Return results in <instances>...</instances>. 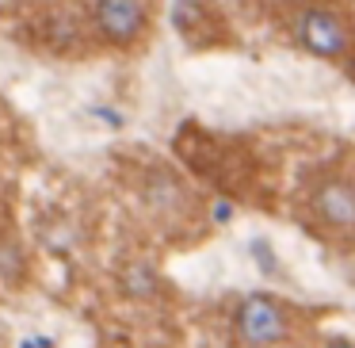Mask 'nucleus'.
Instances as JSON below:
<instances>
[{"label": "nucleus", "mask_w": 355, "mask_h": 348, "mask_svg": "<svg viewBox=\"0 0 355 348\" xmlns=\"http://www.w3.org/2000/svg\"><path fill=\"white\" fill-rule=\"evenodd\" d=\"M172 27H176L180 42L195 54L241 47L237 27L218 0H172Z\"/></svg>", "instance_id": "nucleus-5"}, {"label": "nucleus", "mask_w": 355, "mask_h": 348, "mask_svg": "<svg viewBox=\"0 0 355 348\" xmlns=\"http://www.w3.org/2000/svg\"><path fill=\"white\" fill-rule=\"evenodd\" d=\"M321 348H355V337H324Z\"/></svg>", "instance_id": "nucleus-6"}, {"label": "nucleus", "mask_w": 355, "mask_h": 348, "mask_svg": "<svg viewBox=\"0 0 355 348\" xmlns=\"http://www.w3.org/2000/svg\"><path fill=\"white\" fill-rule=\"evenodd\" d=\"M291 218L332 256L355 260V146L336 142L302 165L291 188Z\"/></svg>", "instance_id": "nucleus-1"}, {"label": "nucleus", "mask_w": 355, "mask_h": 348, "mask_svg": "<svg viewBox=\"0 0 355 348\" xmlns=\"http://www.w3.org/2000/svg\"><path fill=\"white\" fill-rule=\"evenodd\" d=\"M161 0H85V39L92 50L141 54L153 39Z\"/></svg>", "instance_id": "nucleus-4"}, {"label": "nucleus", "mask_w": 355, "mask_h": 348, "mask_svg": "<svg viewBox=\"0 0 355 348\" xmlns=\"http://www.w3.org/2000/svg\"><path fill=\"white\" fill-rule=\"evenodd\" d=\"M268 16L302 50L355 81V4L352 0H268Z\"/></svg>", "instance_id": "nucleus-2"}, {"label": "nucleus", "mask_w": 355, "mask_h": 348, "mask_svg": "<svg viewBox=\"0 0 355 348\" xmlns=\"http://www.w3.org/2000/svg\"><path fill=\"white\" fill-rule=\"evenodd\" d=\"M324 314L329 310L321 306H298L268 291H248L230 302L225 333L233 348H313L324 345L317 325Z\"/></svg>", "instance_id": "nucleus-3"}]
</instances>
